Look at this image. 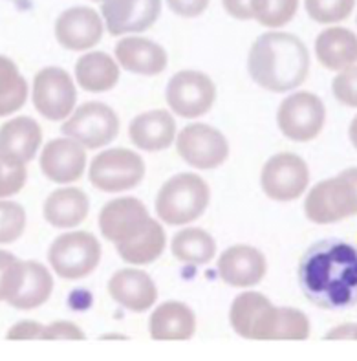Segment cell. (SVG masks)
Instances as JSON below:
<instances>
[{
	"label": "cell",
	"mask_w": 357,
	"mask_h": 361,
	"mask_svg": "<svg viewBox=\"0 0 357 361\" xmlns=\"http://www.w3.org/2000/svg\"><path fill=\"white\" fill-rule=\"evenodd\" d=\"M87 169V149L68 136L55 137L41 152V171L61 185L77 182Z\"/></svg>",
	"instance_id": "2e32d148"
},
{
	"label": "cell",
	"mask_w": 357,
	"mask_h": 361,
	"mask_svg": "<svg viewBox=\"0 0 357 361\" xmlns=\"http://www.w3.org/2000/svg\"><path fill=\"white\" fill-rule=\"evenodd\" d=\"M304 8L317 24H337L346 20L356 8V0H304Z\"/></svg>",
	"instance_id": "d6a6232c"
},
{
	"label": "cell",
	"mask_w": 357,
	"mask_h": 361,
	"mask_svg": "<svg viewBox=\"0 0 357 361\" xmlns=\"http://www.w3.org/2000/svg\"><path fill=\"white\" fill-rule=\"evenodd\" d=\"M128 136H130V142L142 151H163V149H169L176 140V121L167 110H149L130 121Z\"/></svg>",
	"instance_id": "7402d4cb"
},
{
	"label": "cell",
	"mask_w": 357,
	"mask_h": 361,
	"mask_svg": "<svg viewBox=\"0 0 357 361\" xmlns=\"http://www.w3.org/2000/svg\"><path fill=\"white\" fill-rule=\"evenodd\" d=\"M326 123V106L317 94H289L277 110V125L284 136L297 143L315 140Z\"/></svg>",
	"instance_id": "52a82bcc"
},
{
	"label": "cell",
	"mask_w": 357,
	"mask_h": 361,
	"mask_svg": "<svg viewBox=\"0 0 357 361\" xmlns=\"http://www.w3.org/2000/svg\"><path fill=\"white\" fill-rule=\"evenodd\" d=\"M114 55L121 68L137 75H160L169 64L163 46L146 37H123L115 44Z\"/></svg>",
	"instance_id": "d6986e66"
},
{
	"label": "cell",
	"mask_w": 357,
	"mask_h": 361,
	"mask_svg": "<svg viewBox=\"0 0 357 361\" xmlns=\"http://www.w3.org/2000/svg\"><path fill=\"white\" fill-rule=\"evenodd\" d=\"M26 229V211L20 204L0 198V244H11Z\"/></svg>",
	"instance_id": "836d02e7"
},
{
	"label": "cell",
	"mask_w": 357,
	"mask_h": 361,
	"mask_svg": "<svg viewBox=\"0 0 357 361\" xmlns=\"http://www.w3.org/2000/svg\"><path fill=\"white\" fill-rule=\"evenodd\" d=\"M220 279L233 288H253L268 274L264 253L247 244L227 247L218 259Z\"/></svg>",
	"instance_id": "ac0fdd59"
},
{
	"label": "cell",
	"mask_w": 357,
	"mask_h": 361,
	"mask_svg": "<svg viewBox=\"0 0 357 361\" xmlns=\"http://www.w3.org/2000/svg\"><path fill=\"white\" fill-rule=\"evenodd\" d=\"M44 325L37 321H18L8 330L6 339H41Z\"/></svg>",
	"instance_id": "ab89813d"
},
{
	"label": "cell",
	"mask_w": 357,
	"mask_h": 361,
	"mask_svg": "<svg viewBox=\"0 0 357 361\" xmlns=\"http://www.w3.org/2000/svg\"><path fill=\"white\" fill-rule=\"evenodd\" d=\"M211 202V189L201 176L180 173L161 185L156 197V215L167 226H185L200 219Z\"/></svg>",
	"instance_id": "3957f363"
},
{
	"label": "cell",
	"mask_w": 357,
	"mask_h": 361,
	"mask_svg": "<svg viewBox=\"0 0 357 361\" xmlns=\"http://www.w3.org/2000/svg\"><path fill=\"white\" fill-rule=\"evenodd\" d=\"M165 99L174 114L194 119L213 109L216 87L213 79L200 70H180L167 82Z\"/></svg>",
	"instance_id": "9c48e42d"
},
{
	"label": "cell",
	"mask_w": 357,
	"mask_h": 361,
	"mask_svg": "<svg viewBox=\"0 0 357 361\" xmlns=\"http://www.w3.org/2000/svg\"><path fill=\"white\" fill-rule=\"evenodd\" d=\"M145 176V161L130 149H106L92 160L88 180L103 192H121L136 188Z\"/></svg>",
	"instance_id": "8992f818"
},
{
	"label": "cell",
	"mask_w": 357,
	"mask_h": 361,
	"mask_svg": "<svg viewBox=\"0 0 357 361\" xmlns=\"http://www.w3.org/2000/svg\"><path fill=\"white\" fill-rule=\"evenodd\" d=\"M311 325L304 312L289 307H275L271 321L270 339H301L310 338Z\"/></svg>",
	"instance_id": "4dcf8cb0"
},
{
	"label": "cell",
	"mask_w": 357,
	"mask_h": 361,
	"mask_svg": "<svg viewBox=\"0 0 357 361\" xmlns=\"http://www.w3.org/2000/svg\"><path fill=\"white\" fill-rule=\"evenodd\" d=\"M174 15L183 18H194L206 13L211 0H165Z\"/></svg>",
	"instance_id": "f35d334b"
},
{
	"label": "cell",
	"mask_w": 357,
	"mask_h": 361,
	"mask_svg": "<svg viewBox=\"0 0 357 361\" xmlns=\"http://www.w3.org/2000/svg\"><path fill=\"white\" fill-rule=\"evenodd\" d=\"M54 292V277L44 264L37 261H20L17 283L9 293L8 305L18 310L42 307Z\"/></svg>",
	"instance_id": "44dd1931"
},
{
	"label": "cell",
	"mask_w": 357,
	"mask_h": 361,
	"mask_svg": "<svg viewBox=\"0 0 357 361\" xmlns=\"http://www.w3.org/2000/svg\"><path fill=\"white\" fill-rule=\"evenodd\" d=\"M108 293L118 305L136 314L151 310L158 299V288L152 277L137 268L115 271L108 281Z\"/></svg>",
	"instance_id": "ffe728a7"
},
{
	"label": "cell",
	"mask_w": 357,
	"mask_h": 361,
	"mask_svg": "<svg viewBox=\"0 0 357 361\" xmlns=\"http://www.w3.org/2000/svg\"><path fill=\"white\" fill-rule=\"evenodd\" d=\"M90 200L87 192L77 188L55 189L44 200L42 215L50 226L57 229H73L87 220Z\"/></svg>",
	"instance_id": "d4e9b609"
},
{
	"label": "cell",
	"mask_w": 357,
	"mask_h": 361,
	"mask_svg": "<svg viewBox=\"0 0 357 361\" xmlns=\"http://www.w3.org/2000/svg\"><path fill=\"white\" fill-rule=\"evenodd\" d=\"M170 252L180 262L201 266L215 259L216 240L206 229L185 228L173 237Z\"/></svg>",
	"instance_id": "f1b7e54d"
},
{
	"label": "cell",
	"mask_w": 357,
	"mask_h": 361,
	"mask_svg": "<svg viewBox=\"0 0 357 361\" xmlns=\"http://www.w3.org/2000/svg\"><path fill=\"white\" fill-rule=\"evenodd\" d=\"M18 270H20V259L6 250H0V302L8 301L9 293L13 292Z\"/></svg>",
	"instance_id": "8d00e7d4"
},
{
	"label": "cell",
	"mask_w": 357,
	"mask_h": 361,
	"mask_svg": "<svg viewBox=\"0 0 357 361\" xmlns=\"http://www.w3.org/2000/svg\"><path fill=\"white\" fill-rule=\"evenodd\" d=\"M225 13L237 20H251V0H222Z\"/></svg>",
	"instance_id": "60d3db41"
},
{
	"label": "cell",
	"mask_w": 357,
	"mask_h": 361,
	"mask_svg": "<svg viewBox=\"0 0 357 361\" xmlns=\"http://www.w3.org/2000/svg\"><path fill=\"white\" fill-rule=\"evenodd\" d=\"M299 0H251V13L264 27H282L297 15Z\"/></svg>",
	"instance_id": "1f68e13d"
},
{
	"label": "cell",
	"mask_w": 357,
	"mask_h": 361,
	"mask_svg": "<svg viewBox=\"0 0 357 361\" xmlns=\"http://www.w3.org/2000/svg\"><path fill=\"white\" fill-rule=\"evenodd\" d=\"M84 338H87L84 330L79 325H75V323H72V321H54L50 325H44L41 334V339H46V341H57V339L77 341V339Z\"/></svg>",
	"instance_id": "74e56055"
},
{
	"label": "cell",
	"mask_w": 357,
	"mask_h": 361,
	"mask_svg": "<svg viewBox=\"0 0 357 361\" xmlns=\"http://www.w3.org/2000/svg\"><path fill=\"white\" fill-rule=\"evenodd\" d=\"M42 143V128L33 118L17 116L0 127V154L27 164L37 156Z\"/></svg>",
	"instance_id": "cb8c5ba5"
},
{
	"label": "cell",
	"mask_w": 357,
	"mask_h": 361,
	"mask_svg": "<svg viewBox=\"0 0 357 361\" xmlns=\"http://www.w3.org/2000/svg\"><path fill=\"white\" fill-rule=\"evenodd\" d=\"M75 82L82 90L92 94L108 92L119 82L121 66L115 57L105 51H87L75 63Z\"/></svg>",
	"instance_id": "4316f807"
},
{
	"label": "cell",
	"mask_w": 357,
	"mask_h": 361,
	"mask_svg": "<svg viewBox=\"0 0 357 361\" xmlns=\"http://www.w3.org/2000/svg\"><path fill=\"white\" fill-rule=\"evenodd\" d=\"M101 261V244L88 231H68L55 238L48 250L51 270L63 279H84Z\"/></svg>",
	"instance_id": "5b68a950"
},
{
	"label": "cell",
	"mask_w": 357,
	"mask_h": 361,
	"mask_svg": "<svg viewBox=\"0 0 357 361\" xmlns=\"http://www.w3.org/2000/svg\"><path fill=\"white\" fill-rule=\"evenodd\" d=\"M151 220L149 209L142 200L121 197L103 206L99 213V229L108 243L119 246L142 233Z\"/></svg>",
	"instance_id": "4fadbf2b"
},
{
	"label": "cell",
	"mask_w": 357,
	"mask_h": 361,
	"mask_svg": "<svg viewBox=\"0 0 357 361\" xmlns=\"http://www.w3.org/2000/svg\"><path fill=\"white\" fill-rule=\"evenodd\" d=\"M310 185L308 164L295 152H279L265 161L261 173V188L275 202L301 198Z\"/></svg>",
	"instance_id": "8fae6325"
},
{
	"label": "cell",
	"mask_w": 357,
	"mask_h": 361,
	"mask_svg": "<svg viewBox=\"0 0 357 361\" xmlns=\"http://www.w3.org/2000/svg\"><path fill=\"white\" fill-rule=\"evenodd\" d=\"M103 17L88 6L64 9L55 20V39L70 51H88L103 39Z\"/></svg>",
	"instance_id": "9a60e30c"
},
{
	"label": "cell",
	"mask_w": 357,
	"mask_h": 361,
	"mask_svg": "<svg viewBox=\"0 0 357 361\" xmlns=\"http://www.w3.org/2000/svg\"><path fill=\"white\" fill-rule=\"evenodd\" d=\"M348 137H350V142H352V145L356 147L357 151V116L352 119L350 127H348Z\"/></svg>",
	"instance_id": "7bdbcfd3"
},
{
	"label": "cell",
	"mask_w": 357,
	"mask_h": 361,
	"mask_svg": "<svg viewBox=\"0 0 357 361\" xmlns=\"http://www.w3.org/2000/svg\"><path fill=\"white\" fill-rule=\"evenodd\" d=\"M356 339H357V323H356Z\"/></svg>",
	"instance_id": "ee69618b"
},
{
	"label": "cell",
	"mask_w": 357,
	"mask_h": 361,
	"mask_svg": "<svg viewBox=\"0 0 357 361\" xmlns=\"http://www.w3.org/2000/svg\"><path fill=\"white\" fill-rule=\"evenodd\" d=\"M174 142L180 158L194 169H216L229 156L227 137L207 123H189L176 134Z\"/></svg>",
	"instance_id": "7c38bea8"
},
{
	"label": "cell",
	"mask_w": 357,
	"mask_h": 361,
	"mask_svg": "<svg viewBox=\"0 0 357 361\" xmlns=\"http://www.w3.org/2000/svg\"><path fill=\"white\" fill-rule=\"evenodd\" d=\"M27 82L17 64L0 55V118L15 114L26 105Z\"/></svg>",
	"instance_id": "f546056e"
},
{
	"label": "cell",
	"mask_w": 357,
	"mask_h": 361,
	"mask_svg": "<svg viewBox=\"0 0 357 361\" xmlns=\"http://www.w3.org/2000/svg\"><path fill=\"white\" fill-rule=\"evenodd\" d=\"M306 219L313 224H335L357 215V167L315 183L304 200Z\"/></svg>",
	"instance_id": "277c9868"
},
{
	"label": "cell",
	"mask_w": 357,
	"mask_h": 361,
	"mask_svg": "<svg viewBox=\"0 0 357 361\" xmlns=\"http://www.w3.org/2000/svg\"><path fill=\"white\" fill-rule=\"evenodd\" d=\"M247 72L264 90L282 94L301 87L310 73V51L297 35L262 33L251 44Z\"/></svg>",
	"instance_id": "7a4b0ae2"
},
{
	"label": "cell",
	"mask_w": 357,
	"mask_h": 361,
	"mask_svg": "<svg viewBox=\"0 0 357 361\" xmlns=\"http://www.w3.org/2000/svg\"><path fill=\"white\" fill-rule=\"evenodd\" d=\"M149 334L156 341H185L196 334V316L182 301H165L149 319Z\"/></svg>",
	"instance_id": "603a6c76"
},
{
	"label": "cell",
	"mask_w": 357,
	"mask_h": 361,
	"mask_svg": "<svg viewBox=\"0 0 357 361\" xmlns=\"http://www.w3.org/2000/svg\"><path fill=\"white\" fill-rule=\"evenodd\" d=\"M27 180L26 164L0 154V198L15 197L23 191Z\"/></svg>",
	"instance_id": "e575fe53"
},
{
	"label": "cell",
	"mask_w": 357,
	"mask_h": 361,
	"mask_svg": "<svg viewBox=\"0 0 357 361\" xmlns=\"http://www.w3.org/2000/svg\"><path fill=\"white\" fill-rule=\"evenodd\" d=\"M325 339L337 341V339H356V323H344V325L334 326L326 332Z\"/></svg>",
	"instance_id": "b9f144b4"
},
{
	"label": "cell",
	"mask_w": 357,
	"mask_h": 361,
	"mask_svg": "<svg viewBox=\"0 0 357 361\" xmlns=\"http://www.w3.org/2000/svg\"><path fill=\"white\" fill-rule=\"evenodd\" d=\"M273 314V302L262 293L249 290L234 298L229 310V323L240 338L265 341L270 339Z\"/></svg>",
	"instance_id": "e0dca14e"
},
{
	"label": "cell",
	"mask_w": 357,
	"mask_h": 361,
	"mask_svg": "<svg viewBox=\"0 0 357 361\" xmlns=\"http://www.w3.org/2000/svg\"><path fill=\"white\" fill-rule=\"evenodd\" d=\"M33 106L42 118L63 121L77 105V87L66 70L59 66H46L33 78Z\"/></svg>",
	"instance_id": "30bf717a"
},
{
	"label": "cell",
	"mask_w": 357,
	"mask_h": 361,
	"mask_svg": "<svg viewBox=\"0 0 357 361\" xmlns=\"http://www.w3.org/2000/svg\"><path fill=\"white\" fill-rule=\"evenodd\" d=\"M332 94L341 105L357 109V64L337 72L332 81Z\"/></svg>",
	"instance_id": "d590c367"
},
{
	"label": "cell",
	"mask_w": 357,
	"mask_h": 361,
	"mask_svg": "<svg viewBox=\"0 0 357 361\" xmlns=\"http://www.w3.org/2000/svg\"><path fill=\"white\" fill-rule=\"evenodd\" d=\"M94 2H101V0H94Z\"/></svg>",
	"instance_id": "f6af8a7d"
},
{
	"label": "cell",
	"mask_w": 357,
	"mask_h": 361,
	"mask_svg": "<svg viewBox=\"0 0 357 361\" xmlns=\"http://www.w3.org/2000/svg\"><path fill=\"white\" fill-rule=\"evenodd\" d=\"M63 134L81 143L84 149H101L118 137L119 118L112 106L90 101L73 109L64 119Z\"/></svg>",
	"instance_id": "ba28073f"
},
{
	"label": "cell",
	"mask_w": 357,
	"mask_h": 361,
	"mask_svg": "<svg viewBox=\"0 0 357 361\" xmlns=\"http://www.w3.org/2000/svg\"><path fill=\"white\" fill-rule=\"evenodd\" d=\"M315 55L326 70H341L357 64V35L343 26H330L317 35Z\"/></svg>",
	"instance_id": "484cf974"
},
{
	"label": "cell",
	"mask_w": 357,
	"mask_h": 361,
	"mask_svg": "<svg viewBox=\"0 0 357 361\" xmlns=\"http://www.w3.org/2000/svg\"><path fill=\"white\" fill-rule=\"evenodd\" d=\"M161 0H101V17L110 35L142 33L160 18Z\"/></svg>",
	"instance_id": "5bb4252c"
},
{
	"label": "cell",
	"mask_w": 357,
	"mask_h": 361,
	"mask_svg": "<svg viewBox=\"0 0 357 361\" xmlns=\"http://www.w3.org/2000/svg\"><path fill=\"white\" fill-rule=\"evenodd\" d=\"M302 295L322 310L357 307V244L325 238L302 253L297 268Z\"/></svg>",
	"instance_id": "6da1fadb"
},
{
	"label": "cell",
	"mask_w": 357,
	"mask_h": 361,
	"mask_svg": "<svg viewBox=\"0 0 357 361\" xmlns=\"http://www.w3.org/2000/svg\"><path fill=\"white\" fill-rule=\"evenodd\" d=\"M167 246V235L161 222L152 219L142 233L136 235L132 240L115 246V252L121 257V261L134 266L152 264L158 261Z\"/></svg>",
	"instance_id": "83f0119b"
}]
</instances>
